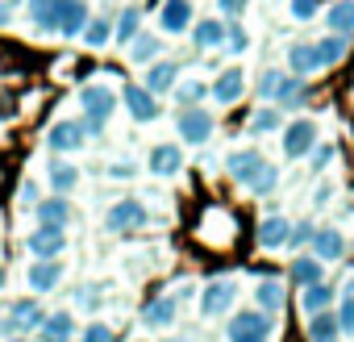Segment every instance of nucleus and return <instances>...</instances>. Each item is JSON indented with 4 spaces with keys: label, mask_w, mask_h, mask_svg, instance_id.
I'll use <instances>...</instances> for the list:
<instances>
[{
    "label": "nucleus",
    "mask_w": 354,
    "mask_h": 342,
    "mask_svg": "<svg viewBox=\"0 0 354 342\" xmlns=\"http://www.w3.org/2000/svg\"><path fill=\"white\" fill-rule=\"evenodd\" d=\"M80 109H84V129L92 138V134H100L109 125V117L117 109V92L104 88V84H84L80 88Z\"/></svg>",
    "instance_id": "1"
},
{
    "label": "nucleus",
    "mask_w": 354,
    "mask_h": 342,
    "mask_svg": "<svg viewBox=\"0 0 354 342\" xmlns=\"http://www.w3.org/2000/svg\"><path fill=\"white\" fill-rule=\"evenodd\" d=\"M42 305H38V296H21V300H13L5 313H0V334H30V330H38L42 325Z\"/></svg>",
    "instance_id": "2"
},
{
    "label": "nucleus",
    "mask_w": 354,
    "mask_h": 342,
    "mask_svg": "<svg viewBox=\"0 0 354 342\" xmlns=\"http://www.w3.org/2000/svg\"><path fill=\"white\" fill-rule=\"evenodd\" d=\"M271 330H275L271 313H263V309H242V313L230 321V342H267Z\"/></svg>",
    "instance_id": "3"
},
{
    "label": "nucleus",
    "mask_w": 354,
    "mask_h": 342,
    "mask_svg": "<svg viewBox=\"0 0 354 342\" xmlns=\"http://www.w3.org/2000/svg\"><path fill=\"white\" fill-rule=\"evenodd\" d=\"M180 138L188 142V146H201V142H209L213 138V129H217V121H213V113L209 109H201V105H192V109H180Z\"/></svg>",
    "instance_id": "4"
},
{
    "label": "nucleus",
    "mask_w": 354,
    "mask_h": 342,
    "mask_svg": "<svg viewBox=\"0 0 354 342\" xmlns=\"http://www.w3.org/2000/svg\"><path fill=\"white\" fill-rule=\"evenodd\" d=\"M84 142H88L84 121H55L50 134H46L50 154H75V150H84Z\"/></svg>",
    "instance_id": "5"
},
{
    "label": "nucleus",
    "mask_w": 354,
    "mask_h": 342,
    "mask_svg": "<svg viewBox=\"0 0 354 342\" xmlns=\"http://www.w3.org/2000/svg\"><path fill=\"white\" fill-rule=\"evenodd\" d=\"M26 246H30L34 259H59V255L67 251V230H59V226H38V230L26 238Z\"/></svg>",
    "instance_id": "6"
},
{
    "label": "nucleus",
    "mask_w": 354,
    "mask_h": 342,
    "mask_svg": "<svg viewBox=\"0 0 354 342\" xmlns=\"http://www.w3.org/2000/svg\"><path fill=\"white\" fill-rule=\"evenodd\" d=\"M113 234L117 230H142V226H150V209L142 205V201H117L113 209H109V222H104Z\"/></svg>",
    "instance_id": "7"
},
{
    "label": "nucleus",
    "mask_w": 354,
    "mask_h": 342,
    "mask_svg": "<svg viewBox=\"0 0 354 342\" xmlns=\"http://www.w3.org/2000/svg\"><path fill=\"white\" fill-rule=\"evenodd\" d=\"M313 146H317V121L300 117V121H292V125L283 129V154H288V159H300V154H308Z\"/></svg>",
    "instance_id": "8"
},
{
    "label": "nucleus",
    "mask_w": 354,
    "mask_h": 342,
    "mask_svg": "<svg viewBox=\"0 0 354 342\" xmlns=\"http://www.w3.org/2000/svg\"><path fill=\"white\" fill-rule=\"evenodd\" d=\"M234 296H238V284H234V280H213V284L201 292V313H205V317H217V313H225V309L234 305Z\"/></svg>",
    "instance_id": "9"
},
{
    "label": "nucleus",
    "mask_w": 354,
    "mask_h": 342,
    "mask_svg": "<svg viewBox=\"0 0 354 342\" xmlns=\"http://www.w3.org/2000/svg\"><path fill=\"white\" fill-rule=\"evenodd\" d=\"M121 100H125V109H129L133 121H154V117H158V100H154V92H146L142 84H125Z\"/></svg>",
    "instance_id": "10"
},
{
    "label": "nucleus",
    "mask_w": 354,
    "mask_h": 342,
    "mask_svg": "<svg viewBox=\"0 0 354 342\" xmlns=\"http://www.w3.org/2000/svg\"><path fill=\"white\" fill-rule=\"evenodd\" d=\"M30 288L38 292V296H46V292H55L59 284H63V263L59 259H34V267H30Z\"/></svg>",
    "instance_id": "11"
},
{
    "label": "nucleus",
    "mask_w": 354,
    "mask_h": 342,
    "mask_svg": "<svg viewBox=\"0 0 354 342\" xmlns=\"http://www.w3.org/2000/svg\"><path fill=\"white\" fill-rule=\"evenodd\" d=\"M84 26H88V5H84V0H59V26H55V34L80 38Z\"/></svg>",
    "instance_id": "12"
},
{
    "label": "nucleus",
    "mask_w": 354,
    "mask_h": 342,
    "mask_svg": "<svg viewBox=\"0 0 354 342\" xmlns=\"http://www.w3.org/2000/svg\"><path fill=\"white\" fill-rule=\"evenodd\" d=\"M158 26H162L167 34H184V30H192V0H162Z\"/></svg>",
    "instance_id": "13"
},
{
    "label": "nucleus",
    "mask_w": 354,
    "mask_h": 342,
    "mask_svg": "<svg viewBox=\"0 0 354 342\" xmlns=\"http://www.w3.org/2000/svg\"><path fill=\"white\" fill-rule=\"evenodd\" d=\"M46 184H50V192H59V197H67V192H71V188L80 184V167L55 154V159L46 163Z\"/></svg>",
    "instance_id": "14"
},
{
    "label": "nucleus",
    "mask_w": 354,
    "mask_h": 342,
    "mask_svg": "<svg viewBox=\"0 0 354 342\" xmlns=\"http://www.w3.org/2000/svg\"><path fill=\"white\" fill-rule=\"evenodd\" d=\"M71 201L67 197H59V192H50L46 201H38V226H59V230H67L71 226Z\"/></svg>",
    "instance_id": "15"
},
{
    "label": "nucleus",
    "mask_w": 354,
    "mask_h": 342,
    "mask_svg": "<svg viewBox=\"0 0 354 342\" xmlns=\"http://www.w3.org/2000/svg\"><path fill=\"white\" fill-rule=\"evenodd\" d=\"M342 251H346V238L337 234V230H313V238H308V255L313 259H321V263H329V259H342Z\"/></svg>",
    "instance_id": "16"
},
{
    "label": "nucleus",
    "mask_w": 354,
    "mask_h": 342,
    "mask_svg": "<svg viewBox=\"0 0 354 342\" xmlns=\"http://www.w3.org/2000/svg\"><path fill=\"white\" fill-rule=\"evenodd\" d=\"M34 334H38V342H71L75 338V317L71 313H46Z\"/></svg>",
    "instance_id": "17"
},
{
    "label": "nucleus",
    "mask_w": 354,
    "mask_h": 342,
    "mask_svg": "<svg viewBox=\"0 0 354 342\" xmlns=\"http://www.w3.org/2000/svg\"><path fill=\"white\" fill-rule=\"evenodd\" d=\"M263 163H267V159H263L259 150H234L225 167H230V176H234L238 184H246V188H250V180L263 171Z\"/></svg>",
    "instance_id": "18"
},
{
    "label": "nucleus",
    "mask_w": 354,
    "mask_h": 342,
    "mask_svg": "<svg viewBox=\"0 0 354 342\" xmlns=\"http://www.w3.org/2000/svg\"><path fill=\"white\" fill-rule=\"evenodd\" d=\"M150 176H175V171L184 167V150L180 146H171V142H162V146H154L150 150Z\"/></svg>",
    "instance_id": "19"
},
{
    "label": "nucleus",
    "mask_w": 354,
    "mask_h": 342,
    "mask_svg": "<svg viewBox=\"0 0 354 342\" xmlns=\"http://www.w3.org/2000/svg\"><path fill=\"white\" fill-rule=\"evenodd\" d=\"M242 92H246V75H242L238 67H230V71H221V75H217V84L209 88V96H213L217 105H234V100H238Z\"/></svg>",
    "instance_id": "20"
},
{
    "label": "nucleus",
    "mask_w": 354,
    "mask_h": 342,
    "mask_svg": "<svg viewBox=\"0 0 354 342\" xmlns=\"http://www.w3.org/2000/svg\"><path fill=\"white\" fill-rule=\"evenodd\" d=\"M175 75H180V67H175V63L154 59V63L146 67V84H142V88L154 92V96H158V92H171V88H175Z\"/></svg>",
    "instance_id": "21"
},
{
    "label": "nucleus",
    "mask_w": 354,
    "mask_h": 342,
    "mask_svg": "<svg viewBox=\"0 0 354 342\" xmlns=\"http://www.w3.org/2000/svg\"><path fill=\"white\" fill-rule=\"evenodd\" d=\"M175 313H180V300H175V296H154V300H146L142 321L162 330V325H171V321H175Z\"/></svg>",
    "instance_id": "22"
},
{
    "label": "nucleus",
    "mask_w": 354,
    "mask_h": 342,
    "mask_svg": "<svg viewBox=\"0 0 354 342\" xmlns=\"http://www.w3.org/2000/svg\"><path fill=\"white\" fill-rule=\"evenodd\" d=\"M288 67H292V75H313V71H321V59H317V46H308V42H296L292 51H288Z\"/></svg>",
    "instance_id": "23"
},
{
    "label": "nucleus",
    "mask_w": 354,
    "mask_h": 342,
    "mask_svg": "<svg viewBox=\"0 0 354 342\" xmlns=\"http://www.w3.org/2000/svg\"><path fill=\"white\" fill-rule=\"evenodd\" d=\"M288 234H292V222H288V217H263V226H259V242H263L267 251L288 246Z\"/></svg>",
    "instance_id": "24"
},
{
    "label": "nucleus",
    "mask_w": 354,
    "mask_h": 342,
    "mask_svg": "<svg viewBox=\"0 0 354 342\" xmlns=\"http://www.w3.org/2000/svg\"><path fill=\"white\" fill-rule=\"evenodd\" d=\"M30 21L38 34H55L59 26V0H30Z\"/></svg>",
    "instance_id": "25"
},
{
    "label": "nucleus",
    "mask_w": 354,
    "mask_h": 342,
    "mask_svg": "<svg viewBox=\"0 0 354 342\" xmlns=\"http://www.w3.org/2000/svg\"><path fill=\"white\" fill-rule=\"evenodd\" d=\"M192 38H196L201 51H217V46H225V21H217V17L196 21V26H192Z\"/></svg>",
    "instance_id": "26"
},
{
    "label": "nucleus",
    "mask_w": 354,
    "mask_h": 342,
    "mask_svg": "<svg viewBox=\"0 0 354 342\" xmlns=\"http://www.w3.org/2000/svg\"><path fill=\"white\" fill-rule=\"evenodd\" d=\"M304 96H308V88H304V80H300V75H283L271 100H275L279 109H296V105H304Z\"/></svg>",
    "instance_id": "27"
},
{
    "label": "nucleus",
    "mask_w": 354,
    "mask_h": 342,
    "mask_svg": "<svg viewBox=\"0 0 354 342\" xmlns=\"http://www.w3.org/2000/svg\"><path fill=\"white\" fill-rule=\"evenodd\" d=\"M325 26H329L333 34L350 38V34H354V0H337V5L325 13Z\"/></svg>",
    "instance_id": "28"
},
{
    "label": "nucleus",
    "mask_w": 354,
    "mask_h": 342,
    "mask_svg": "<svg viewBox=\"0 0 354 342\" xmlns=\"http://www.w3.org/2000/svg\"><path fill=\"white\" fill-rule=\"evenodd\" d=\"M138 34H142V13H138V9H121V17H117V26H113L117 46H129Z\"/></svg>",
    "instance_id": "29"
},
{
    "label": "nucleus",
    "mask_w": 354,
    "mask_h": 342,
    "mask_svg": "<svg viewBox=\"0 0 354 342\" xmlns=\"http://www.w3.org/2000/svg\"><path fill=\"white\" fill-rule=\"evenodd\" d=\"M158 51H162V42H158L154 34H138V38L129 42V59L142 63V67H150V63L158 59Z\"/></svg>",
    "instance_id": "30"
},
{
    "label": "nucleus",
    "mask_w": 354,
    "mask_h": 342,
    "mask_svg": "<svg viewBox=\"0 0 354 342\" xmlns=\"http://www.w3.org/2000/svg\"><path fill=\"white\" fill-rule=\"evenodd\" d=\"M80 38H84V46H92V51H96V46L113 42V21H109V17H88V26H84V34H80Z\"/></svg>",
    "instance_id": "31"
},
{
    "label": "nucleus",
    "mask_w": 354,
    "mask_h": 342,
    "mask_svg": "<svg viewBox=\"0 0 354 342\" xmlns=\"http://www.w3.org/2000/svg\"><path fill=\"white\" fill-rule=\"evenodd\" d=\"M317 46V59H321V67H333V63H342V55H346V38L342 34H329V38H321V42H313Z\"/></svg>",
    "instance_id": "32"
},
{
    "label": "nucleus",
    "mask_w": 354,
    "mask_h": 342,
    "mask_svg": "<svg viewBox=\"0 0 354 342\" xmlns=\"http://www.w3.org/2000/svg\"><path fill=\"white\" fill-rule=\"evenodd\" d=\"M329 300H333V288H325L321 280H317V284H304L300 305H304V313H308V317H313V313H321V309H329Z\"/></svg>",
    "instance_id": "33"
},
{
    "label": "nucleus",
    "mask_w": 354,
    "mask_h": 342,
    "mask_svg": "<svg viewBox=\"0 0 354 342\" xmlns=\"http://www.w3.org/2000/svg\"><path fill=\"white\" fill-rule=\"evenodd\" d=\"M308 338H313V342H329V338H337V317H333L329 309L313 313V317H308Z\"/></svg>",
    "instance_id": "34"
},
{
    "label": "nucleus",
    "mask_w": 354,
    "mask_h": 342,
    "mask_svg": "<svg viewBox=\"0 0 354 342\" xmlns=\"http://www.w3.org/2000/svg\"><path fill=\"white\" fill-rule=\"evenodd\" d=\"M254 296H259L263 313H279V309H283V284H279V280H263V284L254 288Z\"/></svg>",
    "instance_id": "35"
},
{
    "label": "nucleus",
    "mask_w": 354,
    "mask_h": 342,
    "mask_svg": "<svg viewBox=\"0 0 354 342\" xmlns=\"http://www.w3.org/2000/svg\"><path fill=\"white\" fill-rule=\"evenodd\" d=\"M321 280V259H313V255H300L296 263H292V284H317Z\"/></svg>",
    "instance_id": "36"
},
{
    "label": "nucleus",
    "mask_w": 354,
    "mask_h": 342,
    "mask_svg": "<svg viewBox=\"0 0 354 342\" xmlns=\"http://www.w3.org/2000/svg\"><path fill=\"white\" fill-rule=\"evenodd\" d=\"M171 92H175V100H180V109H192V105H201V100L209 96V88H205V84H196V80H188V84H175Z\"/></svg>",
    "instance_id": "37"
},
{
    "label": "nucleus",
    "mask_w": 354,
    "mask_h": 342,
    "mask_svg": "<svg viewBox=\"0 0 354 342\" xmlns=\"http://www.w3.org/2000/svg\"><path fill=\"white\" fill-rule=\"evenodd\" d=\"M275 184H279V171H275L271 163H263V171L250 180V192H254V197H271V192H275Z\"/></svg>",
    "instance_id": "38"
},
{
    "label": "nucleus",
    "mask_w": 354,
    "mask_h": 342,
    "mask_svg": "<svg viewBox=\"0 0 354 342\" xmlns=\"http://www.w3.org/2000/svg\"><path fill=\"white\" fill-rule=\"evenodd\" d=\"M279 121H283L279 109H259V113L250 117V129H254V134H271V129H279Z\"/></svg>",
    "instance_id": "39"
},
{
    "label": "nucleus",
    "mask_w": 354,
    "mask_h": 342,
    "mask_svg": "<svg viewBox=\"0 0 354 342\" xmlns=\"http://www.w3.org/2000/svg\"><path fill=\"white\" fill-rule=\"evenodd\" d=\"M80 342H117V334H113L104 321H88L84 334H80Z\"/></svg>",
    "instance_id": "40"
},
{
    "label": "nucleus",
    "mask_w": 354,
    "mask_h": 342,
    "mask_svg": "<svg viewBox=\"0 0 354 342\" xmlns=\"http://www.w3.org/2000/svg\"><path fill=\"white\" fill-rule=\"evenodd\" d=\"M288 9H292V17H296V21H313V17H317V9H321V0H292Z\"/></svg>",
    "instance_id": "41"
},
{
    "label": "nucleus",
    "mask_w": 354,
    "mask_h": 342,
    "mask_svg": "<svg viewBox=\"0 0 354 342\" xmlns=\"http://www.w3.org/2000/svg\"><path fill=\"white\" fill-rule=\"evenodd\" d=\"M225 42H230V51H234V55H242V51L250 46V38H246V30H242V26H225Z\"/></svg>",
    "instance_id": "42"
},
{
    "label": "nucleus",
    "mask_w": 354,
    "mask_h": 342,
    "mask_svg": "<svg viewBox=\"0 0 354 342\" xmlns=\"http://www.w3.org/2000/svg\"><path fill=\"white\" fill-rule=\"evenodd\" d=\"M337 330H342V334H354V296L342 300V309H337Z\"/></svg>",
    "instance_id": "43"
},
{
    "label": "nucleus",
    "mask_w": 354,
    "mask_h": 342,
    "mask_svg": "<svg viewBox=\"0 0 354 342\" xmlns=\"http://www.w3.org/2000/svg\"><path fill=\"white\" fill-rule=\"evenodd\" d=\"M279 80H283V71H263V80H259V96H275Z\"/></svg>",
    "instance_id": "44"
},
{
    "label": "nucleus",
    "mask_w": 354,
    "mask_h": 342,
    "mask_svg": "<svg viewBox=\"0 0 354 342\" xmlns=\"http://www.w3.org/2000/svg\"><path fill=\"white\" fill-rule=\"evenodd\" d=\"M217 9L225 17H238V13H246V0H217Z\"/></svg>",
    "instance_id": "45"
},
{
    "label": "nucleus",
    "mask_w": 354,
    "mask_h": 342,
    "mask_svg": "<svg viewBox=\"0 0 354 342\" xmlns=\"http://www.w3.org/2000/svg\"><path fill=\"white\" fill-rule=\"evenodd\" d=\"M75 305H80V309H96V305H100V292H84V288H80V292H75Z\"/></svg>",
    "instance_id": "46"
},
{
    "label": "nucleus",
    "mask_w": 354,
    "mask_h": 342,
    "mask_svg": "<svg viewBox=\"0 0 354 342\" xmlns=\"http://www.w3.org/2000/svg\"><path fill=\"white\" fill-rule=\"evenodd\" d=\"M308 238H313V226H292V234H288V242H296V246L308 242Z\"/></svg>",
    "instance_id": "47"
},
{
    "label": "nucleus",
    "mask_w": 354,
    "mask_h": 342,
    "mask_svg": "<svg viewBox=\"0 0 354 342\" xmlns=\"http://www.w3.org/2000/svg\"><path fill=\"white\" fill-rule=\"evenodd\" d=\"M109 176H113V180H129V176H133V167H129V163H113V167H109Z\"/></svg>",
    "instance_id": "48"
},
{
    "label": "nucleus",
    "mask_w": 354,
    "mask_h": 342,
    "mask_svg": "<svg viewBox=\"0 0 354 342\" xmlns=\"http://www.w3.org/2000/svg\"><path fill=\"white\" fill-rule=\"evenodd\" d=\"M329 159H333V146H321V150H317V154H313V167H325V163H329Z\"/></svg>",
    "instance_id": "49"
},
{
    "label": "nucleus",
    "mask_w": 354,
    "mask_h": 342,
    "mask_svg": "<svg viewBox=\"0 0 354 342\" xmlns=\"http://www.w3.org/2000/svg\"><path fill=\"white\" fill-rule=\"evenodd\" d=\"M13 21V5H9V0H0V30H5Z\"/></svg>",
    "instance_id": "50"
},
{
    "label": "nucleus",
    "mask_w": 354,
    "mask_h": 342,
    "mask_svg": "<svg viewBox=\"0 0 354 342\" xmlns=\"http://www.w3.org/2000/svg\"><path fill=\"white\" fill-rule=\"evenodd\" d=\"M21 201H26V205H38V188H34V184H26V188H21Z\"/></svg>",
    "instance_id": "51"
},
{
    "label": "nucleus",
    "mask_w": 354,
    "mask_h": 342,
    "mask_svg": "<svg viewBox=\"0 0 354 342\" xmlns=\"http://www.w3.org/2000/svg\"><path fill=\"white\" fill-rule=\"evenodd\" d=\"M9 113H13V100H9V96H0V117H9Z\"/></svg>",
    "instance_id": "52"
},
{
    "label": "nucleus",
    "mask_w": 354,
    "mask_h": 342,
    "mask_svg": "<svg viewBox=\"0 0 354 342\" xmlns=\"http://www.w3.org/2000/svg\"><path fill=\"white\" fill-rule=\"evenodd\" d=\"M9 342H30V338H26V334H13V338H9Z\"/></svg>",
    "instance_id": "53"
},
{
    "label": "nucleus",
    "mask_w": 354,
    "mask_h": 342,
    "mask_svg": "<svg viewBox=\"0 0 354 342\" xmlns=\"http://www.w3.org/2000/svg\"><path fill=\"white\" fill-rule=\"evenodd\" d=\"M5 280H9V271H5V267H0V288H5Z\"/></svg>",
    "instance_id": "54"
},
{
    "label": "nucleus",
    "mask_w": 354,
    "mask_h": 342,
    "mask_svg": "<svg viewBox=\"0 0 354 342\" xmlns=\"http://www.w3.org/2000/svg\"><path fill=\"white\" fill-rule=\"evenodd\" d=\"M329 342H337V338H329Z\"/></svg>",
    "instance_id": "55"
}]
</instances>
